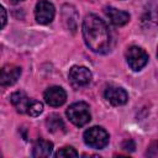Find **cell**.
I'll return each mask as SVG.
<instances>
[{"mask_svg": "<svg viewBox=\"0 0 158 158\" xmlns=\"http://www.w3.org/2000/svg\"><path fill=\"white\" fill-rule=\"evenodd\" d=\"M83 37L86 46L95 53H106L110 47V31L99 16L90 14L83 21Z\"/></svg>", "mask_w": 158, "mask_h": 158, "instance_id": "6da1fadb", "label": "cell"}, {"mask_svg": "<svg viewBox=\"0 0 158 158\" xmlns=\"http://www.w3.org/2000/svg\"><path fill=\"white\" fill-rule=\"evenodd\" d=\"M67 116H68L69 121L78 127L86 125L91 120L89 105L84 101H78V102L72 104L67 109Z\"/></svg>", "mask_w": 158, "mask_h": 158, "instance_id": "7a4b0ae2", "label": "cell"}, {"mask_svg": "<svg viewBox=\"0 0 158 158\" xmlns=\"http://www.w3.org/2000/svg\"><path fill=\"white\" fill-rule=\"evenodd\" d=\"M84 142L86 146L95 148V149H102L109 143V133L99 126H94L88 128L84 132Z\"/></svg>", "mask_w": 158, "mask_h": 158, "instance_id": "3957f363", "label": "cell"}, {"mask_svg": "<svg viewBox=\"0 0 158 158\" xmlns=\"http://www.w3.org/2000/svg\"><path fill=\"white\" fill-rule=\"evenodd\" d=\"M126 59L131 69L137 72V70H141L148 63V54L141 47L132 46L126 52Z\"/></svg>", "mask_w": 158, "mask_h": 158, "instance_id": "277c9868", "label": "cell"}, {"mask_svg": "<svg viewBox=\"0 0 158 158\" xmlns=\"http://www.w3.org/2000/svg\"><path fill=\"white\" fill-rule=\"evenodd\" d=\"M54 14H56V9L52 2H49L47 0H40L36 4L35 16H36V20L38 23L47 25V23L52 22V20L54 19Z\"/></svg>", "mask_w": 158, "mask_h": 158, "instance_id": "5b68a950", "label": "cell"}, {"mask_svg": "<svg viewBox=\"0 0 158 158\" xmlns=\"http://www.w3.org/2000/svg\"><path fill=\"white\" fill-rule=\"evenodd\" d=\"M68 78L70 83L79 88V86H85L91 81V72L83 65H74L70 68Z\"/></svg>", "mask_w": 158, "mask_h": 158, "instance_id": "8992f818", "label": "cell"}, {"mask_svg": "<svg viewBox=\"0 0 158 158\" xmlns=\"http://www.w3.org/2000/svg\"><path fill=\"white\" fill-rule=\"evenodd\" d=\"M21 75V68L14 64H6L0 68V86L12 85Z\"/></svg>", "mask_w": 158, "mask_h": 158, "instance_id": "52a82bcc", "label": "cell"}, {"mask_svg": "<svg viewBox=\"0 0 158 158\" xmlns=\"http://www.w3.org/2000/svg\"><path fill=\"white\" fill-rule=\"evenodd\" d=\"M105 99L114 106H120V105H123L127 102L128 100V95L126 93L125 89L120 88V86H114V85H110L105 89Z\"/></svg>", "mask_w": 158, "mask_h": 158, "instance_id": "ba28073f", "label": "cell"}, {"mask_svg": "<svg viewBox=\"0 0 158 158\" xmlns=\"http://www.w3.org/2000/svg\"><path fill=\"white\" fill-rule=\"evenodd\" d=\"M43 98H44V101L49 106L56 107V106H60L65 102L67 94H65L64 89L60 88V86H51L44 91Z\"/></svg>", "mask_w": 158, "mask_h": 158, "instance_id": "9c48e42d", "label": "cell"}, {"mask_svg": "<svg viewBox=\"0 0 158 158\" xmlns=\"http://www.w3.org/2000/svg\"><path fill=\"white\" fill-rule=\"evenodd\" d=\"M105 14L106 16L110 19V21L116 25V26H123L125 23H127L130 21V15L126 11L118 10L114 6H107L105 7Z\"/></svg>", "mask_w": 158, "mask_h": 158, "instance_id": "30bf717a", "label": "cell"}, {"mask_svg": "<svg viewBox=\"0 0 158 158\" xmlns=\"http://www.w3.org/2000/svg\"><path fill=\"white\" fill-rule=\"evenodd\" d=\"M53 151V143L47 139H37L32 148V156L35 158H42V157H49Z\"/></svg>", "mask_w": 158, "mask_h": 158, "instance_id": "8fae6325", "label": "cell"}, {"mask_svg": "<svg viewBox=\"0 0 158 158\" xmlns=\"http://www.w3.org/2000/svg\"><path fill=\"white\" fill-rule=\"evenodd\" d=\"M10 101L11 104L15 106V109L21 112V114H26L27 107L31 102V99L23 93V91H16L10 96Z\"/></svg>", "mask_w": 158, "mask_h": 158, "instance_id": "7c38bea8", "label": "cell"}, {"mask_svg": "<svg viewBox=\"0 0 158 158\" xmlns=\"http://www.w3.org/2000/svg\"><path fill=\"white\" fill-rule=\"evenodd\" d=\"M46 127L49 132L57 133L60 131H64V122L62 120V117L57 114H51L47 118H46Z\"/></svg>", "mask_w": 158, "mask_h": 158, "instance_id": "4fadbf2b", "label": "cell"}, {"mask_svg": "<svg viewBox=\"0 0 158 158\" xmlns=\"http://www.w3.org/2000/svg\"><path fill=\"white\" fill-rule=\"evenodd\" d=\"M75 11V9L73 6H69V5H65L63 7V21L67 26V28L72 30L73 32L75 31L77 28V21L75 20H72V14Z\"/></svg>", "mask_w": 158, "mask_h": 158, "instance_id": "5bb4252c", "label": "cell"}, {"mask_svg": "<svg viewBox=\"0 0 158 158\" xmlns=\"http://www.w3.org/2000/svg\"><path fill=\"white\" fill-rule=\"evenodd\" d=\"M42 111H43V105H42V102L31 99V102H30V105H28V107H27L26 114H28L30 116L36 117V116H38L40 114H42Z\"/></svg>", "mask_w": 158, "mask_h": 158, "instance_id": "9a60e30c", "label": "cell"}, {"mask_svg": "<svg viewBox=\"0 0 158 158\" xmlns=\"http://www.w3.org/2000/svg\"><path fill=\"white\" fill-rule=\"evenodd\" d=\"M56 157H78V152L73 147H63L54 154Z\"/></svg>", "mask_w": 158, "mask_h": 158, "instance_id": "2e32d148", "label": "cell"}, {"mask_svg": "<svg viewBox=\"0 0 158 158\" xmlns=\"http://www.w3.org/2000/svg\"><path fill=\"white\" fill-rule=\"evenodd\" d=\"M6 21H7V14H6V10L4 9V6L0 5V30L5 27Z\"/></svg>", "mask_w": 158, "mask_h": 158, "instance_id": "e0dca14e", "label": "cell"}, {"mask_svg": "<svg viewBox=\"0 0 158 158\" xmlns=\"http://www.w3.org/2000/svg\"><path fill=\"white\" fill-rule=\"evenodd\" d=\"M122 148L125 149V151H133L135 149V143H133V141H131V139H128V141H125L123 143H122Z\"/></svg>", "mask_w": 158, "mask_h": 158, "instance_id": "ac0fdd59", "label": "cell"}, {"mask_svg": "<svg viewBox=\"0 0 158 158\" xmlns=\"http://www.w3.org/2000/svg\"><path fill=\"white\" fill-rule=\"evenodd\" d=\"M21 1H25V0H11V2H14V4H17V2H21Z\"/></svg>", "mask_w": 158, "mask_h": 158, "instance_id": "d6986e66", "label": "cell"}]
</instances>
